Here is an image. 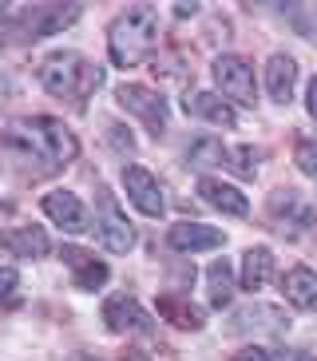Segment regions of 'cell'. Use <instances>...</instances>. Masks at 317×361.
I'll return each mask as SVG.
<instances>
[{"label": "cell", "instance_id": "6da1fadb", "mask_svg": "<svg viewBox=\"0 0 317 361\" xmlns=\"http://www.w3.org/2000/svg\"><path fill=\"white\" fill-rule=\"evenodd\" d=\"M0 143L8 151V159H16V167L32 171V175H52V171L68 167V163L80 155L75 135L52 116L16 119V123L4 128Z\"/></svg>", "mask_w": 317, "mask_h": 361}, {"label": "cell", "instance_id": "7a4b0ae2", "mask_svg": "<svg viewBox=\"0 0 317 361\" xmlns=\"http://www.w3.org/2000/svg\"><path fill=\"white\" fill-rule=\"evenodd\" d=\"M155 40H158V8L155 4H131V8H123L111 20V32H107V48H111L116 68L143 64L155 52Z\"/></svg>", "mask_w": 317, "mask_h": 361}, {"label": "cell", "instance_id": "3957f363", "mask_svg": "<svg viewBox=\"0 0 317 361\" xmlns=\"http://www.w3.org/2000/svg\"><path fill=\"white\" fill-rule=\"evenodd\" d=\"M44 87L52 92L56 99H72V104H84L95 87L104 84V68L92 64L87 56L80 52H52L40 68Z\"/></svg>", "mask_w": 317, "mask_h": 361}, {"label": "cell", "instance_id": "277c9868", "mask_svg": "<svg viewBox=\"0 0 317 361\" xmlns=\"http://www.w3.org/2000/svg\"><path fill=\"white\" fill-rule=\"evenodd\" d=\"M116 99H119L123 111H131V116L143 119V128H147L155 139L167 131L170 111H167V99L158 96V92H151V87H143V84H119Z\"/></svg>", "mask_w": 317, "mask_h": 361}, {"label": "cell", "instance_id": "5b68a950", "mask_svg": "<svg viewBox=\"0 0 317 361\" xmlns=\"http://www.w3.org/2000/svg\"><path fill=\"white\" fill-rule=\"evenodd\" d=\"M214 84H218V92L226 99H234L242 107H254V99H258V92H254V64L242 60V56H218L214 60Z\"/></svg>", "mask_w": 317, "mask_h": 361}, {"label": "cell", "instance_id": "8992f818", "mask_svg": "<svg viewBox=\"0 0 317 361\" xmlns=\"http://www.w3.org/2000/svg\"><path fill=\"white\" fill-rule=\"evenodd\" d=\"M75 16H80V4H68V8H60V4H32V8L16 12L12 24H16V32H20L24 40H40V36L56 32L63 24H72Z\"/></svg>", "mask_w": 317, "mask_h": 361}, {"label": "cell", "instance_id": "52a82bcc", "mask_svg": "<svg viewBox=\"0 0 317 361\" xmlns=\"http://www.w3.org/2000/svg\"><path fill=\"white\" fill-rule=\"evenodd\" d=\"M99 238H104L107 250H116V255H127L131 246H135V231H131V223L123 219V211H119L116 195L107 191V187H99Z\"/></svg>", "mask_w": 317, "mask_h": 361}, {"label": "cell", "instance_id": "ba28073f", "mask_svg": "<svg viewBox=\"0 0 317 361\" xmlns=\"http://www.w3.org/2000/svg\"><path fill=\"white\" fill-rule=\"evenodd\" d=\"M104 322L111 334H151V318L147 310L139 306L135 298L127 294H116L104 302Z\"/></svg>", "mask_w": 317, "mask_h": 361}, {"label": "cell", "instance_id": "9c48e42d", "mask_svg": "<svg viewBox=\"0 0 317 361\" xmlns=\"http://www.w3.org/2000/svg\"><path fill=\"white\" fill-rule=\"evenodd\" d=\"M123 187H127V199L135 202L147 219H158V214H163V207H167V202H163V187H158V179L151 171L123 167Z\"/></svg>", "mask_w": 317, "mask_h": 361}, {"label": "cell", "instance_id": "30bf717a", "mask_svg": "<svg viewBox=\"0 0 317 361\" xmlns=\"http://www.w3.org/2000/svg\"><path fill=\"white\" fill-rule=\"evenodd\" d=\"M167 238H170L175 250H182V255H194V250H218V246L226 243L218 226H206V223H175Z\"/></svg>", "mask_w": 317, "mask_h": 361}, {"label": "cell", "instance_id": "8fae6325", "mask_svg": "<svg viewBox=\"0 0 317 361\" xmlns=\"http://www.w3.org/2000/svg\"><path fill=\"white\" fill-rule=\"evenodd\" d=\"M60 258L68 266H72V274H75V286L80 290H99L107 282V266L99 262V258L92 255V250H84V246H63Z\"/></svg>", "mask_w": 317, "mask_h": 361}, {"label": "cell", "instance_id": "7c38bea8", "mask_svg": "<svg viewBox=\"0 0 317 361\" xmlns=\"http://www.w3.org/2000/svg\"><path fill=\"white\" fill-rule=\"evenodd\" d=\"M44 214H48L52 223H60L63 231H87V214H84V207H80V199H75L72 191L44 195Z\"/></svg>", "mask_w": 317, "mask_h": 361}, {"label": "cell", "instance_id": "4fadbf2b", "mask_svg": "<svg viewBox=\"0 0 317 361\" xmlns=\"http://www.w3.org/2000/svg\"><path fill=\"white\" fill-rule=\"evenodd\" d=\"M294 84H297V64L290 56H270V64H266V92L274 104H290L294 99Z\"/></svg>", "mask_w": 317, "mask_h": 361}, {"label": "cell", "instance_id": "5bb4252c", "mask_svg": "<svg viewBox=\"0 0 317 361\" xmlns=\"http://www.w3.org/2000/svg\"><path fill=\"white\" fill-rule=\"evenodd\" d=\"M199 195L211 202V207H218L222 214H234V219H242V214L250 211L246 195L238 191V187H230V183H222V179H199Z\"/></svg>", "mask_w": 317, "mask_h": 361}, {"label": "cell", "instance_id": "9a60e30c", "mask_svg": "<svg viewBox=\"0 0 317 361\" xmlns=\"http://www.w3.org/2000/svg\"><path fill=\"white\" fill-rule=\"evenodd\" d=\"M282 294L290 306L297 310H317V274L306 266H294L290 274L282 278Z\"/></svg>", "mask_w": 317, "mask_h": 361}, {"label": "cell", "instance_id": "2e32d148", "mask_svg": "<svg viewBox=\"0 0 317 361\" xmlns=\"http://www.w3.org/2000/svg\"><path fill=\"white\" fill-rule=\"evenodd\" d=\"M0 250H8L16 258H44L48 255V234L40 226H16V231L0 234Z\"/></svg>", "mask_w": 317, "mask_h": 361}, {"label": "cell", "instance_id": "e0dca14e", "mask_svg": "<svg viewBox=\"0 0 317 361\" xmlns=\"http://www.w3.org/2000/svg\"><path fill=\"white\" fill-rule=\"evenodd\" d=\"M182 107H187V116L211 119V123H218V128H234V107L222 96H214V92H194V96L182 99Z\"/></svg>", "mask_w": 317, "mask_h": 361}, {"label": "cell", "instance_id": "ac0fdd59", "mask_svg": "<svg viewBox=\"0 0 317 361\" xmlns=\"http://www.w3.org/2000/svg\"><path fill=\"white\" fill-rule=\"evenodd\" d=\"M274 274V255L266 246H250L242 255V290H262Z\"/></svg>", "mask_w": 317, "mask_h": 361}, {"label": "cell", "instance_id": "d6986e66", "mask_svg": "<svg viewBox=\"0 0 317 361\" xmlns=\"http://www.w3.org/2000/svg\"><path fill=\"white\" fill-rule=\"evenodd\" d=\"M158 314L167 322H175L179 329H202V310L182 294H163L158 298Z\"/></svg>", "mask_w": 317, "mask_h": 361}, {"label": "cell", "instance_id": "ffe728a7", "mask_svg": "<svg viewBox=\"0 0 317 361\" xmlns=\"http://www.w3.org/2000/svg\"><path fill=\"white\" fill-rule=\"evenodd\" d=\"M206 298H211L214 310L230 306V298H234V270H230L226 258L211 262V270H206Z\"/></svg>", "mask_w": 317, "mask_h": 361}, {"label": "cell", "instance_id": "44dd1931", "mask_svg": "<svg viewBox=\"0 0 317 361\" xmlns=\"http://www.w3.org/2000/svg\"><path fill=\"white\" fill-rule=\"evenodd\" d=\"M187 163H190L194 171H202V167H222V163L230 167V151L222 147L218 139H199V143L187 151Z\"/></svg>", "mask_w": 317, "mask_h": 361}, {"label": "cell", "instance_id": "7402d4cb", "mask_svg": "<svg viewBox=\"0 0 317 361\" xmlns=\"http://www.w3.org/2000/svg\"><path fill=\"white\" fill-rule=\"evenodd\" d=\"M297 167L306 171V175H317V135H306L297 139V151H294Z\"/></svg>", "mask_w": 317, "mask_h": 361}, {"label": "cell", "instance_id": "603a6c76", "mask_svg": "<svg viewBox=\"0 0 317 361\" xmlns=\"http://www.w3.org/2000/svg\"><path fill=\"white\" fill-rule=\"evenodd\" d=\"M230 167L242 175V179H254V171H258V151L254 147H234L230 151Z\"/></svg>", "mask_w": 317, "mask_h": 361}, {"label": "cell", "instance_id": "cb8c5ba5", "mask_svg": "<svg viewBox=\"0 0 317 361\" xmlns=\"http://www.w3.org/2000/svg\"><path fill=\"white\" fill-rule=\"evenodd\" d=\"M16 290H20V274H16L12 266H0V302L12 306V302H16Z\"/></svg>", "mask_w": 317, "mask_h": 361}, {"label": "cell", "instance_id": "d4e9b609", "mask_svg": "<svg viewBox=\"0 0 317 361\" xmlns=\"http://www.w3.org/2000/svg\"><path fill=\"white\" fill-rule=\"evenodd\" d=\"M234 361H270V353H266V350H258V345H250V350L234 353Z\"/></svg>", "mask_w": 317, "mask_h": 361}, {"label": "cell", "instance_id": "484cf974", "mask_svg": "<svg viewBox=\"0 0 317 361\" xmlns=\"http://www.w3.org/2000/svg\"><path fill=\"white\" fill-rule=\"evenodd\" d=\"M306 107H309V116L317 119V75L309 80V87H306Z\"/></svg>", "mask_w": 317, "mask_h": 361}, {"label": "cell", "instance_id": "4316f807", "mask_svg": "<svg viewBox=\"0 0 317 361\" xmlns=\"http://www.w3.org/2000/svg\"><path fill=\"white\" fill-rule=\"evenodd\" d=\"M111 131V139H116V147H123V151H131L135 143H131V135H123V128H107Z\"/></svg>", "mask_w": 317, "mask_h": 361}, {"label": "cell", "instance_id": "83f0119b", "mask_svg": "<svg viewBox=\"0 0 317 361\" xmlns=\"http://www.w3.org/2000/svg\"><path fill=\"white\" fill-rule=\"evenodd\" d=\"M127 361H143V357H127Z\"/></svg>", "mask_w": 317, "mask_h": 361}]
</instances>
